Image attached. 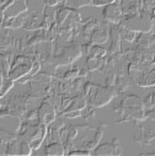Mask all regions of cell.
Listing matches in <instances>:
<instances>
[{"instance_id": "277c9868", "label": "cell", "mask_w": 155, "mask_h": 156, "mask_svg": "<svg viewBox=\"0 0 155 156\" xmlns=\"http://www.w3.org/2000/svg\"><path fill=\"white\" fill-rule=\"evenodd\" d=\"M116 96V90L112 86H97L95 94L89 100V105L94 108H101L110 103Z\"/></svg>"}, {"instance_id": "6da1fadb", "label": "cell", "mask_w": 155, "mask_h": 156, "mask_svg": "<svg viewBox=\"0 0 155 156\" xmlns=\"http://www.w3.org/2000/svg\"><path fill=\"white\" fill-rule=\"evenodd\" d=\"M120 106L123 111L122 117L127 115L137 122H142L145 119V107L140 97L135 95H127L123 97Z\"/></svg>"}, {"instance_id": "8992f818", "label": "cell", "mask_w": 155, "mask_h": 156, "mask_svg": "<svg viewBox=\"0 0 155 156\" xmlns=\"http://www.w3.org/2000/svg\"><path fill=\"white\" fill-rule=\"evenodd\" d=\"M56 108L47 101H45L40 108H38V121L42 124H46V126H49L52 124V122L56 119Z\"/></svg>"}, {"instance_id": "7a4b0ae2", "label": "cell", "mask_w": 155, "mask_h": 156, "mask_svg": "<svg viewBox=\"0 0 155 156\" xmlns=\"http://www.w3.org/2000/svg\"><path fill=\"white\" fill-rule=\"evenodd\" d=\"M83 55L81 46L76 42H68L64 47L60 48V52L57 53V55L53 59V63L56 65H68L75 62L78 58Z\"/></svg>"}, {"instance_id": "f546056e", "label": "cell", "mask_w": 155, "mask_h": 156, "mask_svg": "<svg viewBox=\"0 0 155 156\" xmlns=\"http://www.w3.org/2000/svg\"><path fill=\"white\" fill-rule=\"evenodd\" d=\"M116 0H92V5L94 6H106L108 4L114 3Z\"/></svg>"}, {"instance_id": "d590c367", "label": "cell", "mask_w": 155, "mask_h": 156, "mask_svg": "<svg viewBox=\"0 0 155 156\" xmlns=\"http://www.w3.org/2000/svg\"><path fill=\"white\" fill-rule=\"evenodd\" d=\"M89 2H90V3H91V5H92V0H89Z\"/></svg>"}, {"instance_id": "603a6c76", "label": "cell", "mask_w": 155, "mask_h": 156, "mask_svg": "<svg viewBox=\"0 0 155 156\" xmlns=\"http://www.w3.org/2000/svg\"><path fill=\"white\" fill-rule=\"evenodd\" d=\"M79 77V69H71L65 71V74L63 75V79L65 81H74Z\"/></svg>"}, {"instance_id": "7c38bea8", "label": "cell", "mask_w": 155, "mask_h": 156, "mask_svg": "<svg viewBox=\"0 0 155 156\" xmlns=\"http://www.w3.org/2000/svg\"><path fill=\"white\" fill-rule=\"evenodd\" d=\"M111 40H112V43H111V47H110V51L108 53L111 55H114V54H118L121 53V34H120V30H118V26L116 27H111Z\"/></svg>"}, {"instance_id": "52a82bcc", "label": "cell", "mask_w": 155, "mask_h": 156, "mask_svg": "<svg viewBox=\"0 0 155 156\" xmlns=\"http://www.w3.org/2000/svg\"><path fill=\"white\" fill-rule=\"evenodd\" d=\"M94 155H120L122 154V147L118 144V139L114 138L111 143H103L101 145H97L94 151Z\"/></svg>"}, {"instance_id": "44dd1931", "label": "cell", "mask_w": 155, "mask_h": 156, "mask_svg": "<svg viewBox=\"0 0 155 156\" xmlns=\"http://www.w3.org/2000/svg\"><path fill=\"white\" fill-rule=\"evenodd\" d=\"M71 10H73V9H70V8H62V9L57 12V23H58L59 26H62V25L68 20V17H69L70 14H71Z\"/></svg>"}, {"instance_id": "4fadbf2b", "label": "cell", "mask_w": 155, "mask_h": 156, "mask_svg": "<svg viewBox=\"0 0 155 156\" xmlns=\"http://www.w3.org/2000/svg\"><path fill=\"white\" fill-rule=\"evenodd\" d=\"M28 12H23L19 16H15V17H10V19H5L4 21V27L5 28H21L23 27V25L26 23L27 19H28Z\"/></svg>"}, {"instance_id": "484cf974", "label": "cell", "mask_w": 155, "mask_h": 156, "mask_svg": "<svg viewBox=\"0 0 155 156\" xmlns=\"http://www.w3.org/2000/svg\"><path fill=\"white\" fill-rule=\"evenodd\" d=\"M88 5H91L89 0H71L70 9H79V8L88 6Z\"/></svg>"}, {"instance_id": "f1b7e54d", "label": "cell", "mask_w": 155, "mask_h": 156, "mask_svg": "<svg viewBox=\"0 0 155 156\" xmlns=\"http://www.w3.org/2000/svg\"><path fill=\"white\" fill-rule=\"evenodd\" d=\"M76 136H78V127H75V126H71L69 129H68V139L67 140H75L76 139ZM65 140V141H67ZM64 141V143H65Z\"/></svg>"}, {"instance_id": "5b68a950", "label": "cell", "mask_w": 155, "mask_h": 156, "mask_svg": "<svg viewBox=\"0 0 155 156\" xmlns=\"http://www.w3.org/2000/svg\"><path fill=\"white\" fill-rule=\"evenodd\" d=\"M102 15H103V19L107 22L113 23V25H120L121 21H122V17H123L121 4L117 3V2H114L112 4L106 5L103 11H102Z\"/></svg>"}, {"instance_id": "2e32d148", "label": "cell", "mask_w": 155, "mask_h": 156, "mask_svg": "<svg viewBox=\"0 0 155 156\" xmlns=\"http://www.w3.org/2000/svg\"><path fill=\"white\" fill-rule=\"evenodd\" d=\"M138 86L140 87H151L155 86V68L149 69L145 71L143 79L140 80V83L138 84Z\"/></svg>"}, {"instance_id": "ac0fdd59", "label": "cell", "mask_w": 155, "mask_h": 156, "mask_svg": "<svg viewBox=\"0 0 155 156\" xmlns=\"http://www.w3.org/2000/svg\"><path fill=\"white\" fill-rule=\"evenodd\" d=\"M13 60V54H0V74L8 76L10 71V65Z\"/></svg>"}, {"instance_id": "30bf717a", "label": "cell", "mask_w": 155, "mask_h": 156, "mask_svg": "<svg viewBox=\"0 0 155 156\" xmlns=\"http://www.w3.org/2000/svg\"><path fill=\"white\" fill-rule=\"evenodd\" d=\"M123 15H134L143 10V0H120Z\"/></svg>"}, {"instance_id": "ba28073f", "label": "cell", "mask_w": 155, "mask_h": 156, "mask_svg": "<svg viewBox=\"0 0 155 156\" xmlns=\"http://www.w3.org/2000/svg\"><path fill=\"white\" fill-rule=\"evenodd\" d=\"M150 65H146V64H143L142 62H137V60H133V62H129L128 64V75L131 79L138 85L140 83V80L143 79V76L145 74L146 70H149Z\"/></svg>"}, {"instance_id": "9c48e42d", "label": "cell", "mask_w": 155, "mask_h": 156, "mask_svg": "<svg viewBox=\"0 0 155 156\" xmlns=\"http://www.w3.org/2000/svg\"><path fill=\"white\" fill-rule=\"evenodd\" d=\"M43 25H45L43 12H31L28 15L26 23L23 25V28L27 31H36V30H42Z\"/></svg>"}, {"instance_id": "d4e9b609", "label": "cell", "mask_w": 155, "mask_h": 156, "mask_svg": "<svg viewBox=\"0 0 155 156\" xmlns=\"http://www.w3.org/2000/svg\"><path fill=\"white\" fill-rule=\"evenodd\" d=\"M154 143H155V130L150 129V130L145 132L143 144H145V145H151V144H154Z\"/></svg>"}, {"instance_id": "836d02e7", "label": "cell", "mask_w": 155, "mask_h": 156, "mask_svg": "<svg viewBox=\"0 0 155 156\" xmlns=\"http://www.w3.org/2000/svg\"><path fill=\"white\" fill-rule=\"evenodd\" d=\"M5 75L4 74H0V92H2V89H3V85H4V81H5Z\"/></svg>"}, {"instance_id": "5bb4252c", "label": "cell", "mask_w": 155, "mask_h": 156, "mask_svg": "<svg viewBox=\"0 0 155 156\" xmlns=\"http://www.w3.org/2000/svg\"><path fill=\"white\" fill-rule=\"evenodd\" d=\"M85 107H88V101H86L85 96L83 94H80V95L71 98V102L65 111H83V109H85Z\"/></svg>"}, {"instance_id": "e575fe53", "label": "cell", "mask_w": 155, "mask_h": 156, "mask_svg": "<svg viewBox=\"0 0 155 156\" xmlns=\"http://www.w3.org/2000/svg\"><path fill=\"white\" fill-rule=\"evenodd\" d=\"M153 64H154V65H155V58H154V60H153Z\"/></svg>"}, {"instance_id": "9a60e30c", "label": "cell", "mask_w": 155, "mask_h": 156, "mask_svg": "<svg viewBox=\"0 0 155 156\" xmlns=\"http://www.w3.org/2000/svg\"><path fill=\"white\" fill-rule=\"evenodd\" d=\"M45 154L46 155H52V156H62V155L65 154V150H64V146L59 141H53V143H51L46 146Z\"/></svg>"}, {"instance_id": "7402d4cb", "label": "cell", "mask_w": 155, "mask_h": 156, "mask_svg": "<svg viewBox=\"0 0 155 156\" xmlns=\"http://www.w3.org/2000/svg\"><path fill=\"white\" fill-rule=\"evenodd\" d=\"M107 54V51L102 47H99V46H91L90 51H89V54L88 57H96V58H105V55Z\"/></svg>"}, {"instance_id": "4dcf8cb0", "label": "cell", "mask_w": 155, "mask_h": 156, "mask_svg": "<svg viewBox=\"0 0 155 156\" xmlns=\"http://www.w3.org/2000/svg\"><path fill=\"white\" fill-rule=\"evenodd\" d=\"M71 98L73 97H69V96H62V111H65L69 107Z\"/></svg>"}, {"instance_id": "cb8c5ba5", "label": "cell", "mask_w": 155, "mask_h": 156, "mask_svg": "<svg viewBox=\"0 0 155 156\" xmlns=\"http://www.w3.org/2000/svg\"><path fill=\"white\" fill-rule=\"evenodd\" d=\"M20 146H21V143L14 140L13 143H10L6 152L10 154V155H20Z\"/></svg>"}, {"instance_id": "ffe728a7", "label": "cell", "mask_w": 155, "mask_h": 156, "mask_svg": "<svg viewBox=\"0 0 155 156\" xmlns=\"http://www.w3.org/2000/svg\"><path fill=\"white\" fill-rule=\"evenodd\" d=\"M97 26H99V23L96 22V21H94V20H89L85 25H84V28H83V33H84V37L86 38H90L91 37V34H92V32L97 28Z\"/></svg>"}, {"instance_id": "d6986e66", "label": "cell", "mask_w": 155, "mask_h": 156, "mask_svg": "<svg viewBox=\"0 0 155 156\" xmlns=\"http://www.w3.org/2000/svg\"><path fill=\"white\" fill-rule=\"evenodd\" d=\"M105 65V59L103 58H96V57H88L86 59V66L89 71L99 70Z\"/></svg>"}, {"instance_id": "4316f807", "label": "cell", "mask_w": 155, "mask_h": 156, "mask_svg": "<svg viewBox=\"0 0 155 156\" xmlns=\"http://www.w3.org/2000/svg\"><path fill=\"white\" fill-rule=\"evenodd\" d=\"M32 146L28 141H22L20 146V155H31L32 152Z\"/></svg>"}, {"instance_id": "e0dca14e", "label": "cell", "mask_w": 155, "mask_h": 156, "mask_svg": "<svg viewBox=\"0 0 155 156\" xmlns=\"http://www.w3.org/2000/svg\"><path fill=\"white\" fill-rule=\"evenodd\" d=\"M118 26V30H120V34H121V38L126 42H129V43H133L135 42V38H137V34L138 32L133 31V30H129L122 25H117Z\"/></svg>"}, {"instance_id": "3957f363", "label": "cell", "mask_w": 155, "mask_h": 156, "mask_svg": "<svg viewBox=\"0 0 155 156\" xmlns=\"http://www.w3.org/2000/svg\"><path fill=\"white\" fill-rule=\"evenodd\" d=\"M32 66H33V58H30L27 55H17L8 74V77L14 81L21 80L22 77L30 74Z\"/></svg>"}, {"instance_id": "d6a6232c", "label": "cell", "mask_w": 155, "mask_h": 156, "mask_svg": "<svg viewBox=\"0 0 155 156\" xmlns=\"http://www.w3.org/2000/svg\"><path fill=\"white\" fill-rule=\"evenodd\" d=\"M69 155H81V156H89L90 154H91V151L90 150H75V151H69L68 152Z\"/></svg>"}, {"instance_id": "8fae6325", "label": "cell", "mask_w": 155, "mask_h": 156, "mask_svg": "<svg viewBox=\"0 0 155 156\" xmlns=\"http://www.w3.org/2000/svg\"><path fill=\"white\" fill-rule=\"evenodd\" d=\"M108 27L106 25H99L97 28L92 32L91 37H90V43L94 46H99V44H103L107 42L108 40Z\"/></svg>"}, {"instance_id": "83f0119b", "label": "cell", "mask_w": 155, "mask_h": 156, "mask_svg": "<svg viewBox=\"0 0 155 156\" xmlns=\"http://www.w3.org/2000/svg\"><path fill=\"white\" fill-rule=\"evenodd\" d=\"M81 115V111H63L60 117L63 118H76Z\"/></svg>"}, {"instance_id": "1f68e13d", "label": "cell", "mask_w": 155, "mask_h": 156, "mask_svg": "<svg viewBox=\"0 0 155 156\" xmlns=\"http://www.w3.org/2000/svg\"><path fill=\"white\" fill-rule=\"evenodd\" d=\"M145 119L155 121V108H149V109H145Z\"/></svg>"}]
</instances>
